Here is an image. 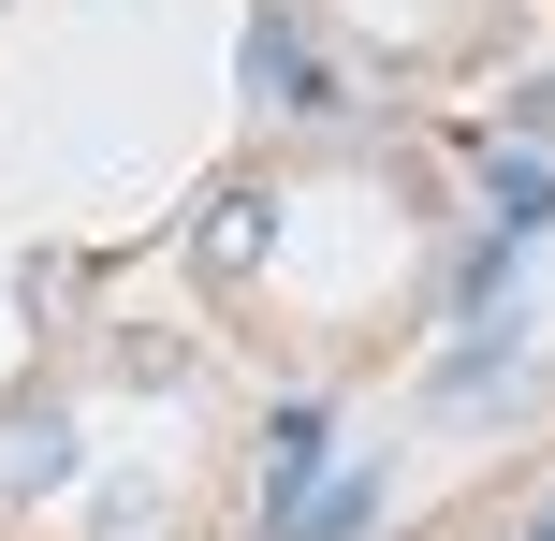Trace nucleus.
Wrapping results in <instances>:
<instances>
[{
    "label": "nucleus",
    "instance_id": "1",
    "mask_svg": "<svg viewBox=\"0 0 555 541\" xmlns=\"http://www.w3.org/2000/svg\"><path fill=\"white\" fill-rule=\"evenodd\" d=\"M59 484H74V410L59 396L0 410V498H59Z\"/></svg>",
    "mask_w": 555,
    "mask_h": 541
},
{
    "label": "nucleus",
    "instance_id": "2",
    "mask_svg": "<svg viewBox=\"0 0 555 541\" xmlns=\"http://www.w3.org/2000/svg\"><path fill=\"white\" fill-rule=\"evenodd\" d=\"M249 103H278V117H336V74H307L293 15H263V29H249Z\"/></svg>",
    "mask_w": 555,
    "mask_h": 541
},
{
    "label": "nucleus",
    "instance_id": "3",
    "mask_svg": "<svg viewBox=\"0 0 555 541\" xmlns=\"http://www.w3.org/2000/svg\"><path fill=\"white\" fill-rule=\"evenodd\" d=\"M263 220H278L263 191H220V205H205V234H191V249L220 263V279H249V263H263Z\"/></svg>",
    "mask_w": 555,
    "mask_h": 541
},
{
    "label": "nucleus",
    "instance_id": "4",
    "mask_svg": "<svg viewBox=\"0 0 555 541\" xmlns=\"http://www.w3.org/2000/svg\"><path fill=\"white\" fill-rule=\"evenodd\" d=\"M482 191H498V234H541V220H555V162H512V146H482Z\"/></svg>",
    "mask_w": 555,
    "mask_h": 541
},
{
    "label": "nucleus",
    "instance_id": "5",
    "mask_svg": "<svg viewBox=\"0 0 555 541\" xmlns=\"http://www.w3.org/2000/svg\"><path fill=\"white\" fill-rule=\"evenodd\" d=\"M365 513H380V468H351L336 498H293V513H278V541H351Z\"/></svg>",
    "mask_w": 555,
    "mask_h": 541
},
{
    "label": "nucleus",
    "instance_id": "6",
    "mask_svg": "<svg viewBox=\"0 0 555 541\" xmlns=\"http://www.w3.org/2000/svg\"><path fill=\"white\" fill-rule=\"evenodd\" d=\"M512 366H527V351H512V322L482 351H439V410H468V396H512Z\"/></svg>",
    "mask_w": 555,
    "mask_h": 541
},
{
    "label": "nucleus",
    "instance_id": "7",
    "mask_svg": "<svg viewBox=\"0 0 555 541\" xmlns=\"http://www.w3.org/2000/svg\"><path fill=\"white\" fill-rule=\"evenodd\" d=\"M512 132H527V146H555V74H527V88H512Z\"/></svg>",
    "mask_w": 555,
    "mask_h": 541
},
{
    "label": "nucleus",
    "instance_id": "8",
    "mask_svg": "<svg viewBox=\"0 0 555 541\" xmlns=\"http://www.w3.org/2000/svg\"><path fill=\"white\" fill-rule=\"evenodd\" d=\"M512 541H555V498H527V527H512Z\"/></svg>",
    "mask_w": 555,
    "mask_h": 541
}]
</instances>
